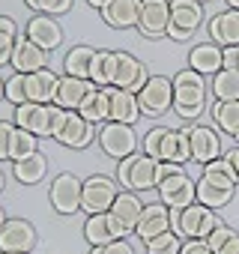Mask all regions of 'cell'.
Instances as JSON below:
<instances>
[{
    "instance_id": "obj_1",
    "label": "cell",
    "mask_w": 239,
    "mask_h": 254,
    "mask_svg": "<svg viewBox=\"0 0 239 254\" xmlns=\"http://www.w3.org/2000/svg\"><path fill=\"white\" fill-rule=\"evenodd\" d=\"M171 81H174V111L182 120L200 117L203 105H206V81H203V75L194 72V69H182Z\"/></svg>"
},
{
    "instance_id": "obj_2",
    "label": "cell",
    "mask_w": 239,
    "mask_h": 254,
    "mask_svg": "<svg viewBox=\"0 0 239 254\" xmlns=\"http://www.w3.org/2000/svg\"><path fill=\"white\" fill-rule=\"evenodd\" d=\"M218 224L221 221H218L215 209H209L197 200L182 209H171V230L182 239H206Z\"/></svg>"
},
{
    "instance_id": "obj_3",
    "label": "cell",
    "mask_w": 239,
    "mask_h": 254,
    "mask_svg": "<svg viewBox=\"0 0 239 254\" xmlns=\"http://www.w3.org/2000/svg\"><path fill=\"white\" fill-rule=\"evenodd\" d=\"M117 180L126 191H150L159 189V162L150 159L147 153H135L129 159L120 162Z\"/></svg>"
},
{
    "instance_id": "obj_4",
    "label": "cell",
    "mask_w": 239,
    "mask_h": 254,
    "mask_svg": "<svg viewBox=\"0 0 239 254\" xmlns=\"http://www.w3.org/2000/svg\"><path fill=\"white\" fill-rule=\"evenodd\" d=\"M99 147L105 150V156L123 162V159H129V156L138 153V135H135L132 126H126V123H111L108 120L102 129H99Z\"/></svg>"
},
{
    "instance_id": "obj_5",
    "label": "cell",
    "mask_w": 239,
    "mask_h": 254,
    "mask_svg": "<svg viewBox=\"0 0 239 254\" xmlns=\"http://www.w3.org/2000/svg\"><path fill=\"white\" fill-rule=\"evenodd\" d=\"M203 21V3L197 0H171V21H168V36L177 42L191 39V33Z\"/></svg>"
},
{
    "instance_id": "obj_6",
    "label": "cell",
    "mask_w": 239,
    "mask_h": 254,
    "mask_svg": "<svg viewBox=\"0 0 239 254\" xmlns=\"http://www.w3.org/2000/svg\"><path fill=\"white\" fill-rule=\"evenodd\" d=\"M138 105H141V114L147 117L168 114V108H174V81L165 75H150V81L138 93Z\"/></svg>"
},
{
    "instance_id": "obj_7",
    "label": "cell",
    "mask_w": 239,
    "mask_h": 254,
    "mask_svg": "<svg viewBox=\"0 0 239 254\" xmlns=\"http://www.w3.org/2000/svg\"><path fill=\"white\" fill-rule=\"evenodd\" d=\"M120 189L111 177L105 174H93L90 180H84V189H81V209L87 215H96V212H108L111 203L117 200Z\"/></svg>"
},
{
    "instance_id": "obj_8",
    "label": "cell",
    "mask_w": 239,
    "mask_h": 254,
    "mask_svg": "<svg viewBox=\"0 0 239 254\" xmlns=\"http://www.w3.org/2000/svg\"><path fill=\"white\" fill-rule=\"evenodd\" d=\"M36 245V227L27 218H6L0 227V254H27Z\"/></svg>"
},
{
    "instance_id": "obj_9",
    "label": "cell",
    "mask_w": 239,
    "mask_h": 254,
    "mask_svg": "<svg viewBox=\"0 0 239 254\" xmlns=\"http://www.w3.org/2000/svg\"><path fill=\"white\" fill-rule=\"evenodd\" d=\"M114 57H117V69H114V84L111 87H120V90H129V93H141V87L150 81V72H147V66L138 60V57H132V54H126V51H114Z\"/></svg>"
},
{
    "instance_id": "obj_10",
    "label": "cell",
    "mask_w": 239,
    "mask_h": 254,
    "mask_svg": "<svg viewBox=\"0 0 239 254\" xmlns=\"http://www.w3.org/2000/svg\"><path fill=\"white\" fill-rule=\"evenodd\" d=\"M81 189H84V183H81L75 174H60V177H54L51 191H48L51 206H54L60 215H75V212L81 209Z\"/></svg>"
},
{
    "instance_id": "obj_11",
    "label": "cell",
    "mask_w": 239,
    "mask_h": 254,
    "mask_svg": "<svg viewBox=\"0 0 239 254\" xmlns=\"http://www.w3.org/2000/svg\"><path fill=\"white\" fill-rule=\"evenodd\" d=\"M51 117H54V102L51 105H39V102L15 105V126L24 132H33L36 138H51Z\"/></svg>"
},
{
    "instance_id": "obj_12",
    "label": "cell",
    "mask_w": 239,
    "mask_h": 254,
    "mask_svg": "<svg viewBox=\"0 0 239 254\" xmlns=\"http://www.w3.org/2000/svg\"><path fill=\"white\" fill-rule=\"evenodd\" d=\"M168 21H171V0H141V15H138V30L147 39L168 36Z\"/></svg>"
},
{
    "instance_id": "obj_13",
    "label": "cell",
    "mask_w": 239,
    "mask_h": 254,
    "mask_svg": "<svg viewBox=\"0 0 239 254\" xmlns=\"http://www.w3.org/2000/svg\"><path fill=\"white\" fill-rule=\"evenodd\" d=\"M159 194L168 209H182V206L194 203V180L185 171H177L159 183Z\"/></svg>"
},
{
    "instance_id": "obj_14",
    "label": "cell",
    "mask_w": 239,
    "mask_h": 254,
    "mask_svg": "<svg viewBox=\"0 0 239 254\" xmlns=\"http://www.w3.org/2000/svg\"><path fill=\"white\" fill-rule=\"evenodd\" d=\"M93 138H96V126L87 123L78 111H66V120H63V126H60V132L54 135V141H60L63 147H72V150L90 147Z\"/></svg>"
},
{
    "instance_id": "obj_15",
    "label": "cell",
    "mask_w": 239,
    "mask_h": 254,
    "mask_svg": "<svg viewBox=\"0 0 239 254\" xmlns=\"http://www.w3.org/2000/svg\"><path fill=\"white\" fill-rule=\"evenodd\" d=\"M188 144H191V159L200 165L221 156V138L209 126H188Z\"/></svg>"
},
{
    "instance_id": "obj_16",
    "label": "cell",
    "mask_w": 239,
    "mask_h": 254,
    "mask_svg": "<svg viewBox=\"0 0 239 254\" xmlns=\"http://www.w3.org/2000/svg\"><path fill=\"white\" fill-rule=\"evenodd\" d=\"M84 236L90 245H108L114 239H126L123 227L117 224V218L111 212H96V215H87L84 221Z\"/></svg>"
},
{
    "instance_id": "obj_17",
    "label": "cell",
    "mask_w": 239,
    "mask_h": 254,
    "mask_svg": "<svg viewBox=\"0 0 239 254\" xmlns=\"http://www.w3.org/2000/svg\"><path fill=\"white\" fill-rule=\"evenodd\" d=\"M108 212L117 218V224L123 227V233L129 236V233H135V227H138V221H141L144 203H141L138 191H120V194H117V200L111 203V209H108Z\"/></svg>"
},
{
    "instance_id": "obj_18",
    "label": "cell",
    "mask_w": 239,
    "mask_h": 254,
    "mask_svg": "<svg viewBox=\"0 0 239 254\" xmlns=\"http://www.w3.org/2000/svg\"><path fill=\"white\" fill-rule=\"evenodd\" d=\"M12 66H15V72H21V75H30V72H39V69H45L48 66V51H42L36 42H30L27 36H18L15 39V48H12V60H9Z\"/></svg>"
},
{
    "instance_id": "obj_19",
    "label": "cell",
    "mask_w": 239,
    "mask_h": 254,
    "mask_svg": "<svg viewBox=\"0 0 239 254\" xmlns=\"http://www.w3.org/2000/svg\"><path fill=\"white\" fill-rule=\"evenodd\" d=\"M27 39L36 42L42 51L51 54V51L63 42V30H60V24H57L51 15H33V18L27 21Z\"/></svg>"
},
{
    "instance_id": "obj_20",
    "label": "cell",
    "mask_w": 239,
    "mask_h": 254,
    "mask_svg": "<svg viewBox=\"0 0 239 254\" xmlns=\"http://www.w3.org/2000/svg\"><path fill=\"white\" fill-rule=\"evenodd\" d=\"M96 84L87 81V78H72V75H63L60 84H57V96H54V105L63 108V111H78L81 102L87 99V93L93 90Z\"/></svg>"
},
{
    "instance_id": "obj_21",
    "label": "cell",
    "mask_w": 239,
    "mask_h": 254,
    "mask_svg": "<svg viewBox=\"0 0 239 254\" xmlns=\"http://www.w3.org/2000/svg\"><path fill=\"white\" fill-rule=\"evenodd\" d=\"M165 230H171V209L165 203H147L144 212H141V221L135 227L138 239L141 242H150L153 236H159Z\"/></svg>"
},
{
    "instance_id": "obj_22",
    "label": "cell",
    "mask_w": 239,
    "mask_h": 254,
    "mask_svg": "<svg viewBox=\"0 0 239 254\" xmlns=\"http://www.w3.org/2000/svg\"><path fill=\"white\" fill-rule=\"evenodd\" d=\"M111 93V123H126V126H135L141 120V105H138V96L129 93V90H120V87H108Z\"/></svg>"
},
{
    "instance_id": "obj_23",
    "label": "cell",
    "mask_w": 239,
    "mask_h": 254,
    "mask_svg": "<svg viewBox=\"0 0 239 254\" xmlns=\"http://www.w3.org/2000/svg\"><path fill=\"white\" fill-rule=\"evenodd\" d=\"M188 159H191L188 129H165V138H162V147H159V162L185 165Z\"/></svg>"
},
{
    "instance_id": "obj_24",
    "label": "cell",
    "mask_w": 239,
    "mask_h": 254,
    "mask_svg": "<svg viewBox=\"0 0 239 254\" xmlns=\"http://www.w3.org/2000/svg\"><path fill=\"white\" fill-rule=\"evenodd\" d=\"M209 39L221 48L239 45V9H227L209 18Z\"/></svg>"
},
{
    "instance_id": "obj_25",
    "label": "cell",
    "mask_w": 239,
    "mask_h": 254,
    "mask_svg": "<svg viewBox=\"0 0 239 254\" xmlns=\"http://www.w3.org/2000/svg\"><path fill=\"white\" fill-rule=\"evenodd\" d=\"M138 15H141V0H111V3L102 9V18L114 30L138 27Z\"/></svg>"
},
{
    "instance_id": "obj_26",
    "label": "cell",
    "mask_w": 239,
    "mask_h": 254,
    "mask_svg": "<svg viewBox=\"0 0 239 254\" xmlns=\"http://www.w3.org/2000/svg\"><path fill=\"white\" fill-rule=\"evenodd\" d=\"M57 84H60V75H54L48 66L39 69V72H30L27 75V102L51 105L54 96H57Z\"/></svg>"
},
{
    "instance_id": "obj_27",
    "label": "cell",
    "mask_w": 239,
    "mask_h": 254,
    "mask_svg": "<svg viewBox=\"0 0 239 254\" xmlns=\"http://www.w3.org/2000/svg\"><path fill=\"white\" fill-rule=\"evenodd\" d=\"M188 69L200 72V75H215L224 69V60H221V45L215 42H200L191 48L188 54Z\"/></svg>"
},
{
    "instance_id": "obj_28",
    "label": "cell",
    "mask_w": 239,
    "mask_h": 254,
    "mask_svg": "<svg viewBox=\"0 0 239 254\" xmlns=\"http://www.w3.org/2000/svg\"><path fill=\"white\" fill-rule=\"evenodd\" d=\"M78 114L87 123H93V126L96 123H108V117H111V93H108V87H93L87 93V99L81 102Z\"/></svg>"
},
{
    "instance_id": "obj_29",
    "label": "cell",
    "mask_w": 239,
    "mask_h": 254,
    "mask_svg": "<svg viewBox=\"0 0 239 254\" xmlns=\"http://www.w3.org/2000/svg\"><path fill=\"white\" fill-rule=\"evenodd\" d=\"M12 174H15V180H18L21 186H36V183L45 180V174H48V159L36 150L33 156H27V159H21V162H12Z\"/></svg>"
},
{
    "instance_id": "obj_30",
    "label": "cell",
    "mask_w": 239,
    "mask_h": 254,
    "mask_svg": "<svg viewBox=\"0 0 239 254\" xmlns=\"http://www.w3.org/2000/svg\"><path fill=\"white\" fill-rule=\"evenodd\" d=\"M233 191H236V189H221V186L209 183L206 177H200V180L194 183V200L203 203V206H209V209L227 206V203L233 200Z\"/></svg>"
},
{
    "instance_id": "obj_31",
    "label": "cell",
    "mask_w": 239,
    "mask_h": 254,
    "mask_svg": "<svg viewBox=\"0 0 239 254\" xmlns=\"http://www.w3.org/2000/svg\"><path fill=\"white\" fill-rule=\"evenodd\" d=\"M212 96L218 102H239V69H221L212 75Z\"/></svg>"
},
{
    "instance_id": "obj_32",
    "label": "cell",
    "mask_w": 239,
    "mask_h": 254,
    "mask_svg": "<svg viewBox=\"0 0 239 254\" xmlns=\"http://www.w3.org/2000/svg\"><path fill=\"white\" fill-rule=\"evenodd\" d=\"M93 48L90 45H75L66 57H63V69H66V75H72V78H87L90 81V63H93Z\"/></svg>"
},
{
    "instance_id": "obj_33",
    "label": "cell",
    "mask_w": 239,
    "mask_h": 254,
    "mask_svg": "<svg viewBox=\"0 0 239 254\" xmlns=\"http://www.w3.org/2000/svg\"><path fill=\"white\" fill-rule=\"evenodd\" d=\"M114 69H117L114 51H96L93 63H90V81L96 87H111L114 84Z\"/></svg>"
},
{
    "instance_id": "obj_34",
    "label": "cell",
    "mask_w": 239,
    "mask_h": 254,
    "mask_svg": "<svg viewBox=\"0 0 239 254\" xmlns=\"http://www.w3.org/2000/svg\"><path fill=\"white\" fill-rule=\"evenodd\" d=\"M212 120L221 132L227 135H239V102H215L212 105Z\"/></svg>"
},
{
    "instance_id": "obj_35",
    "label": "cell",
    "mask_w": 239,
    "mask_h": 254,
    "mask_svg": "<svg viewBox=\"0 0 239 254\" xmlns=\"http://www.w3.org/2000/svg\"><path fill=\"white\" fill-rule=\"evenodd\" d=\"M203 177L209 180V183H215V186H221V189H236V171H233V165L227 162V159H212V162H206L203 165Z\"/></svg>"
},
{
    "instance_id": "obj_36",
    "label": "cell",
    "mask_w": 239,
    "mask_h": 254,
    "mask_svg": "<svg viewBox=\"0 0 239 254\" xmlns=\"http://www.w3.org/2000/svg\"><path fill=\"white\" fill-rule=\"evenodd\" d=\"M36 153V135L33 132H24V129H12V141H9V159L12 162H21L27 156Z\"/></svg>"
},
{
    "instance_id": "obj_37",
    "label": "cell",
    "mask_w": 239,
    "mask_h": 254,
    "mask_svg": "<svg viewBox=\"0 0 239 254\" xmlns=\"http://www.w3.org/2000/svg\"><path fill=\"white\" fill-rule=\"evenodd\" d=\"M179 248H182V236H177L174 230H165L147 242V254H179Z\"/></svg>"
},
{
    "instance_id": "obj_38",
    "label": "cell",
    "mask_w": 239,
    "mask_h": 254,
    "mask_svg": "<svg viewBox=\"0 0 239 254\" xmlns=\"http://www.w3.org/2000/svg\"><path fill=\"white\" fill-rule=\"evenodd\" d=\"M24 3H27L33 12H39V15H51V18H54V15L69 12L75 0H24Z\"/></svg>"
},
{
    "instance_id": "obj_39",
    "label": "cell",
    "mask_w": 239,
    "mask_h": 254,
    "mask_svg": "<svg viewBox=\"0 0 239 254\" xmlns=\"http://www.w3.org/2000/svg\"><path fill=\"white\" fill-rule=\"evenodd\" d=\"M6 102H12V105H24L27 102V75L15 72L6 81Z\"/></svg>"
},
{
    "instance_id": "obj_40",
    "label": "cell",
    "mask_w": 239,
    "mask_h": 254,
    "mask_svg": "<svg viewBox=\"0 0 239 254\" xmlns=\"http://www.w3.org/2000/svg\"><path fill=\"white\" fill-rule=\"evenodd\" d=\"M162 138H165V126H156V129H150V132L144 135V153H147L150 159H156V162H159V147H162Z\"/></svg>"
},
{
    "instance_id": "obj_41",
    "label": "cell",
    "mask_w": 239,
    "mask_h": 254,
    "mask_svg": "<svg viewBox=\"0 0 239 254\" xmlns=\"http://www.w3.org/2000/svg\"><path fill=\"white\" fill-rule=\"evenodd\" d=\"M15 39H18V33L0 30V66H6V63L12 60V48H15Z\"/></svg>"
},
{
    "instance_id": "obj_42",
    "label": "cell",
    "mask_w": 239,
    "mask_h": 254,
    "mask_svg": "<svg viewBox=\"0 0 239 254\" xmlns=\"http://www.w3.org/2000/svg\"><path fill=\"white\" fill-rule=\"evenodd\" d=\"M233 233H236L233 227H227V224H218V227H215V230L206 236V245H209L212 251H218V248H221V245H224V242L233 236Z\"/></svg>"
},
{
    "instance_id": "obj_43",
    "label": "cell",
    "mask_w": 239,
    "mask_h": 254,
    "mask_svg": "<svg viewBox=\"0 0 239 254\" xmlns=\"http://www.w3.org/2000/svg\"><path fill=\"white\" fill-rule=\"evenodd\" d=\"M12 129H15L12 123H3V120H0V162H3V159H9V141H12Z\"/></svg>"
},
{
    "instance_id": "obj_44",
    "label": "cell",
    "mask_w": 239,
    "mask_h": 254,
    "mask_svg": "<svg viewBox=\"0 0 239 254\" xmlns=\"http://www.w3.org/2000/svg\"><path fill=\"white\" fill-rule=\"evenodd\" d=\"M179 254H215V251L206 245V239H185Z\"/></svg>"
},
{
    "instance_id": "obj_45",
    "label": "cell",
    "mask_w": 239,
    "mask_h": 254,
    "mask_svg": "<svg viewBox=\"0 0 239 254\" xmlns=\"http://www.w3.org/2000/svg\"><path fill=\"white\" fill-rule=\"evenodd\" d=\"M102 254H135V248L126 239H114V242L102 245Z\"/></svg>"
},
{
    "instance_id": "obj_46",
    "label": "cell",
    "mask_w": 239,
    "mask_h": 254,
    "mask_svg": "<svg viewBox=\"0 0 239 254\" xmlns=\"http://www.w3.org/2000/svg\"><path fill=\"white\" fill-rule=\"evenodd\" d=\"M221 60H224V69H239V45L221 48Z\"/></svg>"
},
{
    "instance_id": "obj_47",
    "label": "cell",
    "mask_w": 239,
    "mask_h": 254,
    "mask_svg": "<svg viewBox=\"0 0 239 254\" xmlns=\"http://www.w3.org/2000/svg\"><path fill=\"white\" fill-rule=\"evenodd\" d=\"M215 254H239V233H233V236H230L218 251H215Z\"/></svg>"
},
{
    "instance_id": "obj_48",
    "label": "cell",
    "mask_w": 239,
    "mask_h": 254,
    "mask_svg": "<svg viewBox=\"0 0 239 254\" xmlns=\"http://www.w3.org/2000/svg\"><path fill=\"white\" fill-rule=\"evenodd\" d=\"M227 162L233 165V171H236V180H239V147H233V150L227 153Z\"/></svg>"
},
{
    "instance_id": "obj_49",
    "label": "cell",
    "mask_w": 239,
    "mask_h": 254,
    "mask_svg": "<svg viewBox=\"0 0 239 254\" xmlns=\"http://www.w3.org/2000/svg\"><path fill=\"white\" fill-rule=\"evenodd\" d=\"M0 30H9V33H18L15 21H12V18H6V15H0Z\"/></svg>"
},
{
    "instance_id": "obj_50",
    "label": "cell",
    "mask_w": 239,
    "mask_h": 254,
    "mask_svg": "<svg viewBox=\"0 0 239 254\" xmlns=\"http://www.w3.org/2000/svg\"><path fill=\"white\" fill-rule=\"evenodd\" d=\"M87 3H90V6H93V9H105V6H108V3H111V0H87Z\"/></svg>"
},
{
    "instance_id": "obj_51",
    "label": "cell",
    "mask_w": 239,
    "mask_h": 254,
    "mask_svg": "<svg viewBox=\"0 0 239 254\" xmlns=\"http://www.w3.org/2000/svg\"><path fill=\"white\" fill-rule=\"evenodd\" d=\"M0 99H6V81L0 78Z\"/></svg>"
},
{
    "instance_id": "obj_52",
    "label": "cell",
    "mask_w": 239,
    "mask_h": 254,
    "mask_svg": "<svg viewBox=\"0 0 239 254\" xmlns=\"http://www.w3.org/2000/svg\"><path fill=\"white\" fill-rule=\"evenodd\" d=\"M224 3H227L230 9H239V0H224Z\"/></svg>"
},
{
    "instance_id": "obj_53",
    "label": "cell",
    "mask_w": 239,
    "mask_h": 254,
    "mask_svg": "<svg viewBox=\"0 0 239 254\" xmlns=\"http://www.w3.org/2000/svg\"><path fill=\"white\" fill-rule=\"evenodd\" d=\"M6 189V177H3V171H0V191Z\"/></svg>"
},
{
    "instance_id": "obj_54",
    "label": "cell",
    "mask_w": 239,
    "mask_h": 254,
    "mask_svg": "<svg viewBox=\"0 0 239 254\" xmlns=\"http://www.w3.org/2000/svg\"><path fill=\"white\" fill-rule=\"evenodd\" d=\"M3 221H6V215H3V209H0V227H3Z\"/></svg>"
},
{
    "instance_id": "obj_55",
    "label": "cell",
    "mask_w": 239,
    "mask_h": 254,
    "mask_svg": "<svg viewBox=\"0 0 239 254\" xmlns=\"http://www.w3.org/2000/svg\"><path fill=\"white\" fill-rule=\"evenodd\" d=\"M197 3H206V0H197Z\"/></svg>"
},
{
    "instance_id": "obj_56",
    "label": "cell",
    "mask_w": 239,
    "mask_h": 254,
    "mask_svg": "<svg viewBox=\"0 0 239 254\" xmlns=\"http://www.w3.org/2000/svg\"><path fill=\"white\" fill-rule=\"evenodd\" d=\"M236 141H239V135H236Z\"/></svg>"
},
{
    "instance_id": "obj_57",
    "label": "cell",
    "mask_w": 239,
    "mask_h": 254,
    "mask_svg": "<svg viewBox=\"0 0 239 254\" xmlns=\"http://www.w3.org/2000/svg\"><path fill=\"white\" fill-rule=\"evenodd\" d=\"M27 254H30V251H27Z\"/></svg>"
}]
</instances>
